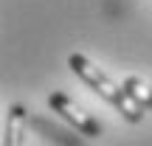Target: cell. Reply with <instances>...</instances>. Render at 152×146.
Returning <instances> with one entry per match:
<instances>
[{
	"label": "cell",
	"mask_w": 152,
	"mask_h": 146,
	"mask_svg": "<svg viewBox=\"0 0 152 146\" xmlns=\"http://www.w3.org/2000/svg\"><path fill=\"white\" fill-rule=\"evenodd\" d=\"M23 126H26V107L23 104H11L9 118H6L3 146H23Z\"/></svg>",
	"instance_id": "3"
},
{
	"label": "cell",
	"mask_w": 152,
	"mask_h": 146,
	"mask_svg": "<svg viewBox=\"0 0 152 146\" xmlns=\"http://www.w3.org/2000/svg\"><path fill=\"white\" fill-rule=\"evenodd\" d=\"M121 87H124V90L130 93V98H135V101L141 104L144 110H152V87H149V84H144L138 76H127Z\"/></svg>",
	"instance_id": "4"
},
{
	"label": "cell",
	"mask_w": 152,
	"mask_h": 146,
	"mask_svg": "<svg viewBox=\"0 0 152 146\" xmlns=\"http://www.w3.org/2000/svg\"><path fill=\"white\" fill-rule=\"evenodd\" d=\"M48 104H51V110H54V113H59L62 118L68 121V124H73L82 135H87V138H99V135H102L99 121L90 118L87 113H82V110L76 107L65 93H51V96H48Z\"/></svg>",
	"instance_id": "2"
},
{
	"label": "cell",
	"mask_w": 152,
	"mask_h": 146,
	"mask_svg": "<svg viewBox=\"0 0 152 146\" xmlns=\"http://www.w3.org/2000/svg\"><path fill=\"white\" fill-rule=\"evenodd\" d=\"M34 126H39V129L51 132V138H54V141H59V143H65V146H82V141H73V138H71V132L56 129L54 124H48V121H42V118H34Z\"/></svg>",
	"instance_id": "5"
},
{
	"label": "cell",
	"mask_w": 152,
	"mask_h": 146,
	"mask_svg": "<svg viewBox=\"0 0 152 146\" xmlns=\"http://www.w3.org/2000/svg\"><path fill=\"white\" fill-rule=\"evenodd\" d=\"M68 65H71V70L79 76L82 81H85L90 90H96L99 96L104 98V101H110L115 110H118L121 115H124L130 124H138V121L144 118V107L135 101V98H130V93L124 90V87H118L110 76H104V70H99L96 65H93L87 56L82 54H71V59H68Z\"/></svg>",
	"instance_id": "1"
}]
</instances>
